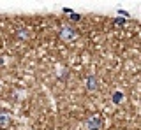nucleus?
Returning <instances> with one entry per match:
<instances>
[{
	"label": "nucleus",
	"instance_id": "7ed1b4c3",
	"mask_svg": "<svg viewBox=\"0 0 141 130\" xmlns=\"http://www.w3.org/2000/svg\"><path fill=\"white\" fill-rule=\"evenodd\" d=\"M87 88H88V90H97V79H95V77H90V79L87 81Z\"/></svg>",
	"mask_w": 141,
	"mask_h": 130
},
{
	"label": "nucleus",
	"instance_id": "f03ea898",
	"mask_svg": "<svg viewBox=\"0 0 141 130\" xmlns=\"http://www.w3.org/2000/svg\"><path fill=\"white\" fill-rule=\"evenodd\" d=\"M99 127H101V118H99V116H93V118H90V120H88V128L97 130Z\"/></svg>",
	"mask_w": 141,
	"mask_h": 130
},
{
	"label": "nucleus",
	"instance_id": "423d86ee",
	"mask_svg": "<svg viewBox=\"0 0 141 130\" xmlns=\"http://www.w3.org/2000/svg\"><path fill=\"white\" fill-rule=\"evenodd\" d=\"M115 23H116V25H118V27H122V25H123V23H125V21H123V20H120V18H118V20L115 21Z\"/></svg>",
	"mask_w": 141,
	"mask_h": 130
},
{
	"label": "nucleus",
	"instance_id": "39448f33",
	"mask_svg": "<svg viewBox=\"0 0 141 130\" xmlns=\"http://www.w3.org/2000/svg\"><path fill=\"white\" fill-rule=\"evenodd\" d=\"M120 100H122V93H120V91H116V93L113 95V102H116V104H118Z\"/></svg>",
	"mask_w": 141,
	"mask_h": 130
},
{
	"label": "nucleus",
	"instance_id": "f257e3e1",
	"mask_svg": "<svg viewBox=\"0 0 141 130\" xmlns=\"http://www.w3.org/2000/svg\"><path fill=\"white\" fill-rule=\"evenodd\" d=\"M60 37H64V39H74L76 33H74V30H72L71 27H64L62 32H60Z\"/></svg>",
	"mask_w": 141,
	"mask_h": 130
},
{
	"label": "nucleus",
	"instance_id": "20e7f679",
	"mask_svg": "<svg viewBox=\"0 0 141 130\" xmlns=\"http://www.w3.org/2000/svg\"><path fill=\"white\" fill-rule=\"evenodd\" d=\"M7 120H9V116H7V114H0V125H2V127H5V125H7Z\"/></svg>",
	"mask_w": 141,
	"mask_h": 130
}]
</instances>
